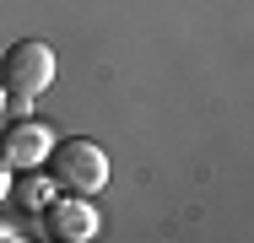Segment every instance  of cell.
Masks as SVG:
<instances>
[{
  "label": "cell",
  "mask_w": 254,
  "mask_h": 243,
  "mask_svg": "<svg viewBox=\"0 0 254 243\" xmlns=\"http://www.w3.org/2000/svg\"><path fill=\"white\" fill-rule=\"evenodd\" d=\"M54 81V49L38 44V38H22V44H11L0 54V87L5 97L22 108V103H33V97H44Z\"/></svg>",
  "instance_id": "1"
},
{
  "label": "cell",
  "mask_w": 254,
  "mask_h": 243,
  "mask_svg": "<svg viewBox=\"0 0 254 243\" xmlns=\"http://www.w3.org/2000/svg\"><path fill=\"white\" fill-rule=\"evenodd\" d=\"M44 162H49L54 189H65V194H98L108 184V157L92 141H54Z\"/></svg>",
  "instance_id": "2"
},
{
  "label": "cell",
  "mask_w": 254,
  "mask_h": 243,
  "mask_svg": "<svg viewBox=\"0 0 254 243\" xmlns=\"http://www.w3.org/2000/svg\"><path fill=\"white\" fill-rule=\"evenodd\" d=\"M38 216H44V233L60 238V243H87V238H98V233H103L92 194H60V200H49Z\"/></svg>",
  "instance_id": "3"
},
{
  "label": "cell",
  "mask_w": 254,
  "mask_h": 243,
  "mask_svg": "<svg viewBox=\"0 0 254 243\" xmlns=\"http://www.w3.org/2000/svg\"><path fill=\"white\" fill-rule=\"evenodd\" d=\"M49 146H54V130L44 119H16V124H5L0 157H5L11 168H38V162L49 157Z\"/></svg>",
  "instance_id": "4"
},
{
  "label": "cell",
  "mask_w": 254,
  "mask_h": 243,
  "mask_svg": "<svg viewBox=\"0 0 254 243\" xmlns=\"http://www.w3.org/2000/svg\"><path fill=\"white\" fill-rule=\"evenodd\" d=\"M11 194H16V200H22L27 211H44V205H49V184H44L38 173H27L22 184H11Z\"/></svg>",
  "instance_id": "5"
},
{
  "label": "cell",
  "mask_w": 254,
  "mask_h": 243,
  "mask_svg": "<svg viewBox=\"0 0 254 243\" xmlns=\"http://www.w3.org/2000/svg\"><path fill=\"white\" fill-rule=\"evenodd\" d=\"M5 194H11V162L0 157V200H5Z\"/></svg>",
  "instance_id": "6"
},
{
  "label": "cell",
  "mask_w": 254,
  "mask_h": 243,
  "mask_svg": "<svg viewBox=\"0 0 254 243\" xmlns=\"http://www.w3.org/2000/svg\"><path fill=\"white\" fill-rule=\"evenodd\" d=\"M0 238L11 243V238H22V233H16V222H5V216H0Z\"/></svg>",
  "instance_id": "7"
},
{
  "label": "cell",
  "mask_w": 254,
  "mask_h": 243,
  "mask_svg": "<svg viewBox=\"0 0 254 243\" xmlns=\"http://www.w3.org/2000/svg\"><path fill=\"white\" fill-rule=\"evenodd\" d=\"M0 124H5V87H0Z\"/></svg>",
  "instance_id": "8"
}]
</instances>
